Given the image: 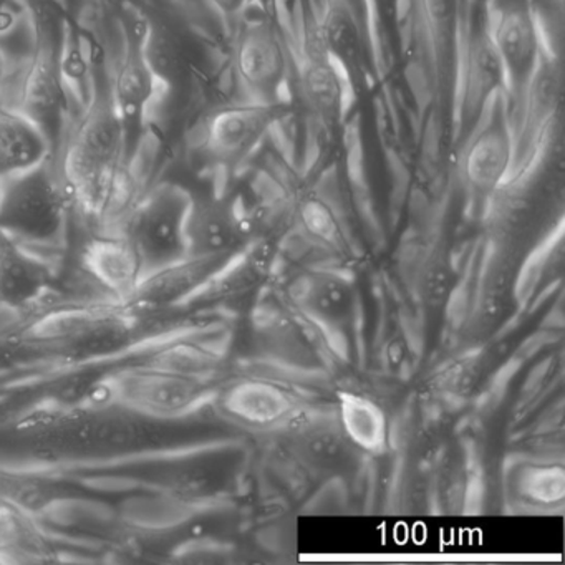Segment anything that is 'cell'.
I'll use <instances>...</instances> for the list:
<instances>
[{
    "mask_svg": "<svg viewBox=\"0 0 565 565\" xmlns=\"http://www.w3.org/2000/svg\"><path fill=\"white\" fill-rule=\"evenodd\" d=\"M521 494L535 504H554L564 495V475L562 469L532 468L527 469L519 481Z\"/></svg>",
    "mask_w": 565,
    "mask_h": 565,
    "instance_id": "25",
    "label": "cell"
},
{
    "mask_svg": "<svg viewBox=\"0 0 565 565\" xmlns=\"http://www.w3.org/2000/svg\"><path fill=\"white\" fill-rule=\"evenodd\" d=\"M220 408L234 422L266 428L290 419L296 403L292 395L277 383L246 379L233 383L221 393Z\"/></svg>",
    "mask_w": 565,
    "mask_h": 565,
    "instance_id": "15",
    "label": "cell"
},
{
    "mask_svg": "<svg viewBox=\"0 0 565 565\" xmlns=\"http://www.w3.org/2000/svg\"><path fill=\"white\" fill-rule=\"evenodd\" d=\"M207 395L200 375L170 366H138L114 376L107 398L121 412L148 419H173L201 405Z\"/></svg>",
    "mask_w": 565,
    "mask_h": 565,
    "instance_id": "3",
    "label": "cell"
},
{
    "mask_svg": "<svg viewBox=\"0 0 565 565\" xmlns=\"http://www.w3.org/2000/svg\"><path fill=\"white\" fill-rule=\"evenodd\" d=\"M297 300L319 322L343 323L352 313V287L342 277L316 273L303 277L297 286Z\"/></svg>",
    "mask_w": 565,
    "mask_h": 565,
    "instance_id": "20",
    "label": "cell"
},
{
    "mask_svg": "<svg viewBox=\"0 0 565 565\" xmlns=\"http://www.w3.org/2000/svg\"><path fill=\"white\" fill-rule=\"evenodd\" d=\"M561 98L562 65L547 45L512 117L514 167L509 183L512 180H522L544 153L557 121Z\"/></svg>",
    "mask_w": 565,
    "mask_h": 565,
    "instance_id": "5",
    "label": "cell"
},
{
    "mask_svg": "<svg viewBox=\"0 0 565 565\" xmlns=\"http://www.w3.org/2000/svg\"><path fill=\"white\" fill-rule=\"evenodd\" d=\"M207 2H210L217 12L231 18V15H236L237 12L243 11L247 0H207Z\"/></svg>",
    "mask_w": 565,
    "mask_h": 565,
    "instance_id": "28",
    "label": "cell"
},
{
    "mask_svg": "<svg viewBox=\"0 0 565 565\" xmlns=\"http://www.w3.org/2000/svg\"><path fill=\"white\" fill-rule=\"evenodd\" d=\"M234 72L250 100L277 102L287 81V55L273 24L250 21L234 44Z\"/></svg>",
    "mask_w": 565,
    "mask_h": 565,
    "instance_id": "10",
    "label": "cell"
},
{
    "mask_svg": "<svg viewBox=\"0 0 565 565\" xmlns=\"http://www.w3.org/2000/svg\"><path fill=\"white\" fill-rule=\"evenodd\" d=\"M52 148L44 130L18 108L0 110V178L44 163Z\"/></svg>",
    "mask_w": 565,
    "mask_h": 565,
    "instance_id": "18",
    "label": "cell"
},
{
    "mask_svg": "<svg viewBox=\"0 0 565 565\" xmlns=\"http://www.w3.org/2000/svg\"><path fill=\"white\" fill-rule=\"evenodd\" d=\"M68 196L51 161L0 178V230L29 247L51 246L67 224Z\"/></svg>",
    "mask_w": 565,
    "mask_h": 565,
    "instance_id": "2",
    "label": "cell"
},
{
    "mask_svg": "<svg viewBox=\"0 0 565 565\" xmlns=\"http://www.w3.org/2000/svg\"><path fill=\"white\" fill-rule=\"evenodd\" d=\"M193 198L178 186H161L141 201L124 231L143 260L145 274L188 257V217Z\"/></svg>",
    "mask_w": 565,
    "mask_h": 565,
    "instance_id": "4",
    "label": "cell"
},
{
    "mask_svg": "<svg viewBox=\"0 0 565 565\" xmlns=\"http://www.w3.org/2000/svg\"><path fill=\"white\" fill-rule=\"evenodd\" d=\"M42 548L44 541L29 512L11 499L0 498V561L39 554Z\"/></svg>",
    "mask_w": 565,
    "mask_h": 565,
    "instance_id": "23",
    "label": "cell"
},
{
    "mask_svg": "<svg viewBox=\"0 0 565 565\" xmlns=\"http://www.w3.org/2000/svg\"><path fill=\"white\" fill-rule=\"evenodd\" d=\"M145 57L160 84L171 85L180 75V54L170 34L157 25H148L143 39Z\"/></svg>",
    "mask_w": 565,
    "mask_h": 565,
    "instance_id": "24",
    "label": "cell"
},
{
    "mask_svg": "<svg viewBox=\"0 0 565 565\" xmlns=\"http://www.w3.org/2000/svg\"><path fill=\"white\" fill-rule=\"evenodd\" d=\"M71 147L102 164H125V135L114 98H98L82 118Z\"/></svg>",
    "mask_w": 565,
    "mask_h": 565,
    "instance_id": "19",
    "label": "cell"
},
{
    "mask_svg": "<svg viewBox=\"0 0 565 565\" xmlns=\"http://www.w3.org/2000/svg\"><path fill=\"white\" fill-rule=\"evenodd\" d=\"M300 95L310 114L326 125H335L345 115L350 100V72L326 47L322 38H313L300 65Z\"/></svg>",
    "mask_w": 565,
    "mask_h": 565,
    "instance_id": "14",
    "label": "cell"
},
{
    "mask_svg": "<svg viewBox=\"0 0 565 565\" xmlns=\"http://www.w3.org/2000/svg\"><path fill=\"white\" fill-rule=\"evenodd\" d=\"M243 226L227 201H194L188 217V256L224 257L239 244Z\"/></svg>",
    "mask_w": 565,
    "mask_h": 565,
    "instance_id": "17",
    "label": "cell"
},
{
    "mask_svg": "<svg viewBox=\"0 0 565 565\" xmlns=\"http://www.w3.org/2000/svg\"><path fill=\"white\" fill-rule=\"evenodd\" d=\"M145 31H147V24H131L128 28L127 49H125L117 81H115L114 95H111L124 125L127 161L131 160L137 150L148 108L160 84L145 57Z\"/></svg>",
    "mask_w": 565,
    "mask_h": 565,
    "instance_id": "12",
    "label": "cell"
},
{
    "mask_svg": "<svg viewBox=\"0 0 565 565\" xmlns=\"http://www.w3.org/2000/svg\"><path fill=\"white\" fill-rule=\"evenodd\" d=\"M82 273L115 300H134L145 277L143 260L125 233H100L81 254Z\"/></svg>",
    "mask_w": 565,
    "mask_h": 565,
    "instance_id": "13",
    "label": "cell"
},
{
    "mask_svg": "<svg viewBox=\"0 0 565 565\" xmlns=\"http://www.w3.org/2000/svg\"><path fill=\"white\" fill-rule=\"evenodd\" d=\"M458 173L478 194H491L509 184L514 167V127L505 92L495 95L475 127L462 138Z\"/></svg>",
    "mask_w": 565,
    "mask_h": 565,
    "instance_id": "6",
    "label": "cell"
},
{
    "mask_svg": "<svg viewBox=\"0 0 565 565\" xmlns=\"http://www.w3.org/2000/svg\"><path fill=\"white\" fill-rule=\"evenodd\" d=\"M461 0H409V71L433 153L446 135L455 141L456 102L462 57Z\"/></svg>",
    "mask_w": 565,
    "mask_h": 565,
    "instance_id": "1",
    "label": "cell"
},
{
    "mask_svg": "<svg viewBox=\"0 0 565 565\" xmlns=\"http://www.w3.org/2000/svg\"><path fill=\"white\" fill-rule=\"evenodd\" d=\"M296 443L316 465H330L342 458L345 435L337 415L290 416Z\"/></svg>",
    "mask_w": 565,
    "mask_h": 565,
    "instance_id": "22",
    "label": "cell"
},
{
    "mask_svg": "<svg viewBox=\"0 0 565 565\" xmlns=\"http://www.w3.org/2000/svg\"><path fill=\"white\" fill-rule=\"evenodd\" d=\"M300 224L316 239L330 243L337 236V220L326 201L317 196H307L299 204Z\"/></svg>",
    "mask_w": 565,
    "mask_h": 565,
    "instance_id": "26",
    "label": "cell"
},
{
    "mask_svg": "<svg viewBox=\"0 0 565 565\" xmlns=\"http://www.w3.org/2000/svg\"><path fill=\"white\" fill-rule=\"evenodd\" d=\"M47 284V264L0 230V303L18 310L41 307Z\"/></svg>",
    "mask_w": 565,
    "mask_h": 565,
    "instance_id": "16",
    "label": "cell"
},
{
    "mask_svg": "<svg viewBox=\"0 0 565 565\" xmlns=\"http://www.w3.org/2000/svg\"><path fill=\"white\" fill-rule=\"evenodd\" d=\"M505 92V77L488 24L469 34L462 49L456 102L455 141L475 127L495 95Z\"/></svg>",
    "mask_w": 565,
    "mask_h": 565,
    "instance_id": "11",
    "label": "cell"
},
{
    "mask_svg": "<svg viewBox=\"0 0 565 565\" xmlns=\"http://www.w3.org/2000/svg\"><path fill=\"white\" fill-rule=\"evenodd\" d=\"M2 75H4V65H2V57H0V84H2Z\"/></svg>",
    "mask_w": 565,
    "mask_h": 565,
    "instance_id": "29",
    "label": "cell"
},
{
    "mask_svg": "<svg viewBox=\"0 0 565 565\" xmlns=\"http://www.w3.org/2000/svg\"><path fill=\"white\" fill-rule=\"evenodd\" d=\"M355 19L359 28L362 29L363 34L366 31V12H369V0H335Z\"/></svg>",
    "mask_w": 565,
    "mask_h": 565,
    "instance_id": "27",
    "label": "cell"
},
{
    "mask_svg": "<svg viewBox=\"0 0 565 565\" xmlns=\"http://www.w3.org/2000/svg\"><path fill=\"white\" fill-rule=\"evenodd\" d=\"M57 24L45 11L38 14V45L22 81L18 110L39 125L52 147L61 135L65 92Z\"/></svg>",
    "mask_w": 565,
    "mask_h": 565,
    "instance_id": "7",
    "label": "cell"
},
{
    "mask_svg": "<svg viewBox=\"0 0 565 565\" xmlns=\"http://www.w3.org/2000/svg\"><path fill=\"white\" fill-rule=\"evenodd\" d=\"M289 114L290 105L284 100L246 98L224 105L207 118L203 131L204 154L214 163H239Z\"/></svg>",
    "mask_w": 565,
    "mask_h": 565,
    "instance_id": "8",
    "label": "cell"
},
{
    "mask_svg": "<svg viewBox=\"0 0 565 565\" xmlns=\"http://www.w3.org/2000/svg\"><path fill=\"white\" fill-rule=\"evenodd\" d=\"M347 441L369 452L383 451L386 445V418L379 403L356 393H342L337 409Z\"/></svg>",
    "mask_w": 565,
    "mask_h": 565,
    "instance_id": "21",
    "label": "cell"
},
{
    "mask_svg": "<svg viewBox=\"0 0 565 565\" xmlns=\"http://www.w3.org/2000/svg\"><path fill=\"white\" fill-rule=\"evenodd\" d=\"M489 35L501 61L505 95L512 98V117L522 92L547 47L537 15L527 2L514 0L495 9L488 21Z\"/></svg>",
    "mask_w": 565,
    "mask_h": 565,
    "instance_id": "9",
    "label": "cell"
}]
</instances>
